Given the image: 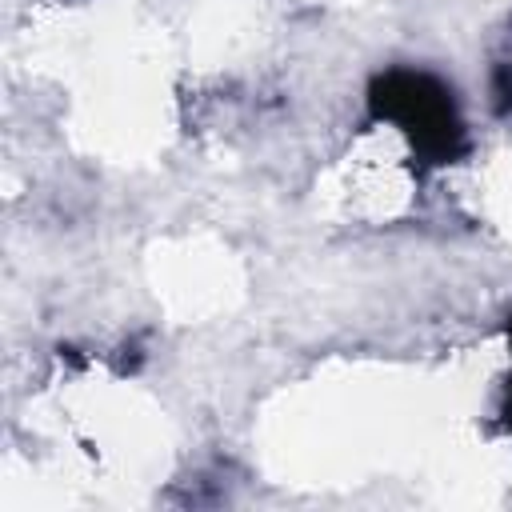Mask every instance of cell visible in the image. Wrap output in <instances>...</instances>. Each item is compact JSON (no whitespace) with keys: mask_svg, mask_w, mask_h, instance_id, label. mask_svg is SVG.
I'll list each match as a JSON object with an SVG mask.
<instances>
[{"mask_svg":"<svg viewBox=\"0 0 512 512\" xmlns=\"http://www.w3.org/2000/svg\"><path fill=\"white\" fill-rule=\"evenodd\" d=\"M372 100L384 116L400 120L412 132L416 148H424L428 156H452L460 148L464 132L456 120V108L436 80L416 76V72H392V76L376 80Z\"/></svg>","mask_w":512,"mask_h":512,"instance_id":"cell-1","label":"cell"}]
</instances>
